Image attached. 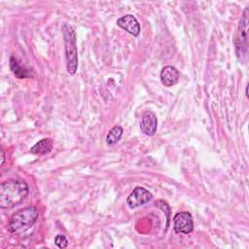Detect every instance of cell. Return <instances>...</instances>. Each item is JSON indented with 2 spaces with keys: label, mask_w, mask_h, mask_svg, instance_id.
<instances>
[{
  "label": "cell",
  "mask_w": 249,
  "mask_h": 249,
  "mask_svg": "<svg viewBox=\"0 0 249 249\" xmlns=\"http://www.w3.org/2000/svg\"><path fill=\"white\" fill-rule=\"evenodd\" d=\"M28 195L25 182L9 179L0 184V208H12L21 203Z\"/></svg>",
  "instance_id": "obj_1"
},
{
  "label": "cell",
  "mask_w": 249,
  "mask_h": 249,
  "mask_svg": "<svg viewBox=\"0 0 249 249\" xmlns=\"http://www.w3.org/2000/svg\"><path fill=\"white\" fill-rule=\"evenodd\" d=\"M62 32L65 46V57H66V68L69 74L73 75L76 73L78 68V52L76 44V34L71 25L64 23L62 25Z\"/></svg>",
  "instance_id": "obj_2"
},
{
  "label": "cell",
  "mask_w": 249,
  "mask_h": 249,
  "mask_svg": "<svg viewBox=\"0 0 249 249\" xmlns=\"http://www.w3.org/2000/svg\"><path fill=\"white\" fill-rule=\"evenodd\" d=\"M39 210L35 206H28L16 212L9 221V229L12 232L30 228L37 221Z\"/></svg>",
  "instance_id": "obj_3"
},
{
  "label": "cell",
  "mask_w": 249,
  "mask_h": 249,
  "mask_svg": "<svg viewBox=\"0 0 249 249\" xmlns=\"http://www.w3.org/2000/svg\"><path fill=\"white\" fill-rule=\"evenodd\" d=\"M248 7L245 8L243 16L238 23L236 37L234 39L235 49L237 57L240 61H243L247 55V49H248Z\"/></svg>",
  "instance_id": "obj_4"
},
{
  "label": "cell",
  "mask_w": 249,
  "mask_h": 249,
  "mask_svg": "<svg viewBox=\"0 0 249 249\" xmlns=\"http://www.w3.org/2000/svg\"><path fill=\"white\" fill-rule=\"evenodd\" d=\"M173 228L176 233L189 234L194 231V221L190 212L181 211L173 218Z\"/></svg>",
  "instance_id": "obj_5"
},
{
  "label": "cell",
  "mask_w": 249,
  "mask_h": 249,
  "mask_svg": "<svg viewBox=\"0 0 249 249\" xmlns=\"http://www.w3.org/2000/svg\"><path fill=\"white\" fill-rule=\"evenodd\" d=\"M153 198V195L143 187H136L130 193L126 198L127 206L130 209H134L141 205L146 204Z\"/></svg>",
  "instance_id": "obj_6"
},
{
  "label": "cell",
  "mask_w": 249,
  "mask_h": 249,
  "mask_svg": "<svg viewBox=\"0 0 249 249\" xmlns=\"http://www.w3.org/2000/svg\"><path fill=\"white\" fill-rule=\"evenodd\" d=\"M158 127V120L152 111H146L143 113L140 121V129L141 131L148 136H153Z\"/></svg>",
  "instance_id": "obj_7"
},
{
  "label": "cell",
  "mask_w": 249,
  "mask_h": 249,
  "mask_svg": "<svg viewBox=\"0 0 249 249\" xmlns=\"http://www.w3.org/2000/svg\"><path fill=\"white\" fill-rule=\"evenodd\" d=\"M117 25L124 29L133 36H138L140 33V25L133 15H125L117 19Z\"/></svg>",
  "instance_id": "obj_8"
},
{
  "label": "cell",
  "mask_w": 249,
  "mask_h": 249,
  "mask_svg": "<svg viewBox=\"0 0 249 249\" xmlns=\"http://www.w3.org/2000/svg\"><path fill=\"white\" fill-rule=\"evenodd\" d=\"M179 80L178 70L171 65L164 66L160 71V81L165 87L174 86Z\"/></svg>",
  "instance_id": "obj_9"
},
{
  "label": "cell",
  "mask_w": 249,
  "mask_h": 249,
  "mask_svg": "<svg viewBox=\"0 0 249 249\" xmlns=\"http://www.w3.org/2000/svg\"><path fill=\"white\" fill-rule=\"evenodd\" d=\"M53 148V140L52 138H44L31 147L30 152L34 155H47Z\"/></svg>",
  "instance_id": "obj_10"
},
{
  "label": "cell",
  "mask_w": 249,
  "mask_h": 249,
  "mask_svg": "<svg viewBox=\"0 0 249 249\" xmlns=\"http://www.w3.org/2000/svg\"><path fill=\"white\" fill-rule=\"evenodd\" d=\"M10 68H11L12 72L14 73V75L18 79L31 77V73L27 69L21 67L14 56H12L10 59Z\"/></svg>",
  "instance_id": "obj_11"
},
{
  "label": "cell",
  "mask_w": 249,
  "mask_h": 249,
  "mask_svg": "<svg viewBox=\"0 0 249 249\" xmlns=\"http://www.w3.org/2000/svg\"><path fill=\"white\" fill-rule=\"evenodd\" d=\"M123 132H124V129H123V127L121 125L113 126L109 130V132H108V134L106 136V143L108 145H113V144L117 143L122 138Z\"/></svg>",
  "instance_id": "obj_12"
},
{
  "label": "cell",
  "mask_w": 249,
  "mask_h": 249,
  "mask_svg": "<svg viewBox=\"0 0 249 249\" xmlns=\"http://www.w3.org/2000/svg\"><path fill=\"white\" fill-rule=\"evenodd\" d=\"M54 243L58 248H65L68 245V240L64 235L58 234L54 238Z\"/></svg>",
  "instance_id": "obj_13"
},
{
  "label": "cell",
  "mask_w": 249,
  "mask_h": 249,
  "mask_svg": "<svg viewBox=\"0 0 249 249\" xmlns=\"http://www.w3.org/2000/svg\"><path fill=\"white\" fill-rule=\"evenodd\" d=\"M1 164H3L4 163V161H5V154H4V150H3V148L1 149Z\"/></svg>",
  "instance_id": "obj_14"
}]
</instances>
